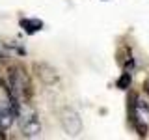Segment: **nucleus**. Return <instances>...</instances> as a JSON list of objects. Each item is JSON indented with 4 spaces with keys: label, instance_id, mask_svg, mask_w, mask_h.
Segmentation results:
<instances>
[{
    "label": "nucleus",
    "instance_id": "nucleus-1",
    "mask_svg": "<svg viewBox=\"0 0 149 140\" xmlns=\"http://www.w3.org/2000/svg\"><path fill=\"white\" fill-rule=\"evenodd\" d=\"M15 118L19 120L22 136L36 138V136H39V134H41L39 118H37L36 108L30 105V101H21V103H19V108H17V116H15Z\"/></svg>",
    "mask_w": 149,
    "mask_h": 140
},
{
    "label": "nucleus",
    "instance_id": "nucleus-2",
    "mask_svg": "<svg viewBox=\"0 0 149 140\" xmlns=\"http://www.w3.org/2000/svg\"><path fill=\"white\" fill-rule=\"evenodd\" d=\"M9 86H8V95L15 97L17 101H30L32 99V84L28 78L26 71L22 67H11L9 69Z\"/></svg>",
    "mask_w": 149,
    "mask_h": 140
},
{
    "label": "nucleus",
    "instance_id": "nucleus-3",
    "mask_svg": "<svg viewBox=\"0 0 149 140\" xmlns=\"http://www.w3.org/2000/svg\"><path fill=\"white\" fill-rule=\"evenodd\" d=\"M60 123H62L65 133L71 134V136H74V134H78L82 131V120L78 116V112L69 108V106H63L62 112H60Z\"/></svg>",
    "mask_w": 149,
    "mask_h": 140
},
{
    "label": "nucleus",
    "instance_id": "nucleus-4",
    "mask_svg": "<svg viewBox=\"0 0 149 140\" xmlns=\"http://www.w3.org/2000/svg\"><path fill=\"white\" fill-rule=\"evenodd\" d=\"M34 73L41 82L47 84V86H54V84L60 80V75L56 71V67H52V65L47 64V62H36L34 64Z\"/></svg>",
    "mask_w": 149,
    "mask_h": 140
},
{
    "label": "nucleus",
    "instance_id": "nucleus-5",
    "mask_svg": "<svg viewBox=\"0 0 149 140\" xmlns=\"http://www.w3.org/2000/svg\"><path fill=\"white\" fill-rule=\"evenodd\" d=\"M21 28L26 32V34H36V32H39L41 28H43V21H39V19H21Z\"/></svg>",
    "mask_w": 149,
    "mask_h": 140
},
{
    "label": "nucleus",
    "instance_id": "nucleus-6",
    "mask_svg": "<svg viewBox=\"0 0 149 140\" xmlns=\"http://www.w3.org/2000/svg\"><path fill=\"white\" fill-rule=\"evenodd\" d=\"M130 80H132L130 71H125V73L118 78V88H119V90H127V88L130 86Z\"/></svg>",
    "mask_w": 149,
    "mask_h": 140
},
{
    "label": "nucleus",
    "instance_id": "nucleus-7",
    "mask_svg": "<svg viewBox=\"0 0 149 140\" xmlns=\"http://www.w3.org/2000/svg\"><path fill=\"white\" fill-rule=\"evenodd\" d=\"M143 90H146V93L149 95V77L146 78V82H143Z\"/></svg>",
    "mask_w": 149,
    "mask_h": 140
},
{
    "label": "nucleus",
    "instance_id": "nucleus-8",
    "mask_svg": "<svg viewBox=\"0 0 149 140\" xmlns=\"http://www.w3.org/2000/svg\"><path fill=\"white\" fill-rule=\"evenodd\" d=\"M0 86H2V78H0Z\"/></svg>",
    "mask_w": 149,
    "mask_h": 140
}]
</instances>
